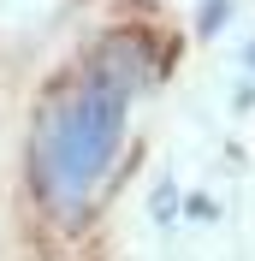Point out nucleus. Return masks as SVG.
I'll use <instances>...</instances> for the list:
<instances>
[{"label": "nucleus", "mask_w": 255, "mask_h": 261, "mask_svg": "<svg viewBox=\"0 0 255 261\" xmlns=\"http://www.w3.org/2000/svg\"><path fill=\"white\" fill-rule=\"evenodd\" d=\"M137 83H143V48H131V36H119L48 95L36 119V184L54 208H78L95 190V178L119 154Z\"/></svg>", "instance_id": "f257e3e1"}, {"label": "nucleus", "mask_w": 255, "mask_h": 261, "mask_svg": "<svg viewBox=\"0 0 255 261\" xmlns=\"http://www.w3.org/2000/svg\"><path fill=\"white\" fill-rule=\"evenodd\" d=\"M220 18H225V0H208V6H202V30H214Z\"/></svg>", "instance_id": "f03ea898"}, {"label": "nucleus", "mask_w": 255, "mask_h": 261, "mask_svg": "<svg viewBox=\"0 0 255 261\" xmlns=\"http://www.w3.org/2000/svg\"><path fill=\"white\" fill-rule=\"evenodd\" d=\"M249 65H255V48H249Z\"/></svg>", "instance_id": "7ed1b4c3"}]
</instances>
